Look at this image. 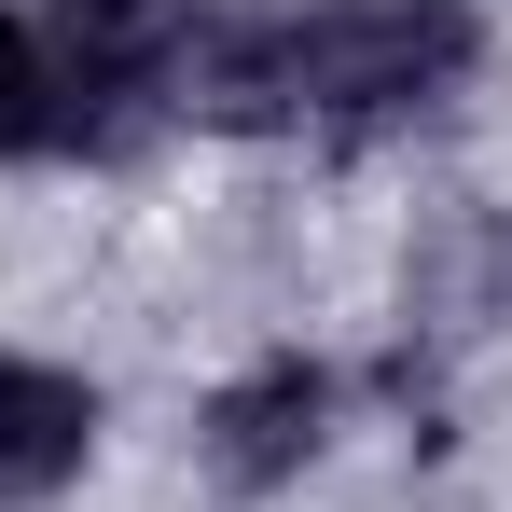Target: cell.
I'll return each mask as SVG.
<instances>
[{
    "instance_id": "2",
    "label": "cell",
    "mask_w": 512,
    "mask_h": 512,
    "mask_svg": "<svg viewBox=\"0 0 512 512\" xmlns=\"http://www.w3.org/2000/svg\"><path fill=\"white\" fill-rule=\"evenodd\" d=\"M333 416H346V374H333V360L263 346V360H236V374L194 402V457H208L222 499H291V485L333 457Z\"/></svg>"
},
{
    "instance_id": "3",
    "label": "cell",
    "mask_w": 512,
    "mask_h": 512,
    "mask_svg": "<svg viewBox=\"0 0 512 512\" xmlns=\"http://www.w3.org/2000/svg\"><path fill=\"white\" fill-rule=\"evenodd\" d=\"M97 471V374L0 346V512H42Z\"/></svg>"
},
{
    "instance_id": "4",
    "label": "cell",
    "mask_w": 512,
    "mask_h": 512,
    "mask_svg": "<svg viewBox=\"0 0 512 512\" xmlns=\"http://www.w3.org/2000/svg\"><path fill=\"white\" fill-rule=\"evenodd\" d=\"M97 153H125V139H111V125H97V97L56 70L42 14H28V0H0V167H97Z\"/></svg>"
},
{
    "instance_id": "1",
    "label": "cell",
    "mask_w": 512,
    "mask_h": 512,
    "mask_svg": "<svg viewBox=\"0 0 512 512\" xmlns=\"http://www.w3.org/2000/svg\"><path fill=\"white\" fill-rule=\"evenodd\" d=\"M485 70L471 0H277V139H388Z\"/></svg>"
}]
</instances>
